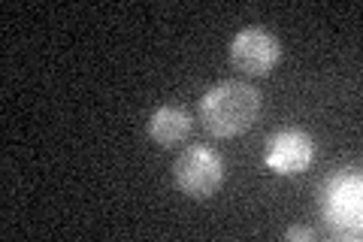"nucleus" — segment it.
I'll use <instances>...</instances> for the list:
<instances>
[{
  "instance_id": "6",
  "label": "nucleus",
  "mask_w": 363,
  "mask_h": 242,
  "mask_svg": "<svg viewBox=\"0 0 363 242\" xmlns=\"http://www.w3.org/2000/svg\"><path fill=\"white\" fill-rule=\"evenodd\" d=\"M191 128H194V124H191V115L179 106H157L149 115V136L164 148H173L182 140H188Z\"/></svg>"
},
{
  "instance_id": "3",
  "label": "nucleus",
  "mask_w": 363,
  "mask_h": 242,
  "mask_svg": "<svg viewBox=\"0 0 363 242\" xmlns=\"http://www.w3.org/2000/svg\"><path fill=\"white\" fill-rule=\"evenodd\" d=\"M321 209H324V218L336 230L357 236L360 233V172H351V170L336 172L324 185Z\"/></svg>"
},
{
  "instance_id": "5",
  "label": "nucleus",
  "mask_w": 363,
  "mask_h": 242,
  "mask_svg": "<svg viewBox=\"0 0 363 242\" xmlns=\"http://www.w3.org/2000/svg\"><path fill=\"white\" fill-rule=\"evenodd\" d=\"M315 158V143L306 131L297 128H288V131H279L267 140L264 148V160L272 172L279 176H297V172L309 170Z\"/></svg>"
},
{
  "instance_id": "1",
  "label": "nucleus",
  "mask_w": 363,
  "mask_h": 242,
  "mask_svg": "<svg viewBox=\"0 0 363 242\" xmlns=\"http://www.w3.org/2000/svg\"><path fill=\"white\" fill-rule=\"evenodd\" d=\"M260 115V91L240 79H227L200 97V121L212 136H242Z\"/></svg>"
},
{
  "instance_id": "2",
  "label": "nucleus",
  "mask_w": 363,
  "mask_h": 242,
  "mask_svg": "<svg viewBox=\"0 0 363 242\" xmlns=\"http://www.w3.org/2000/svg\"><path fill=\"white\" fill-rule=\"evenodd\" d=\"M176 188L191 200H209L224 182V160L209 145H188L173 160Z\"/></svg>"
},
{
  "instance_id": "4",
  "label": "nucleus",
  "mask_w": 363,
  "mask_h": 242,
  "mask_svg": "<svg viewBox=\"0 0 363 242\" xmlns=\"http://www.w3.org/2000/svg\"><path fill=\"white\" fill-rule=\"evenodd\" d=\"M230 61L245 76H267L281 61V43L267 28H242L230 40Z\"/></svg>"
},
{
  "instance_id": "7",
  "label": "nucleus",
  "mask_w": 363,
  "mask_h": 242,
  "mask_svg": "<svg viewBox=\"0 0 363 242\" xmlns=\"http://www.w3.org/2000/svg\"><path fill=\"white\" fill-rule=\"evenodd\" d=\"M285 236L288 239H315V230L312 227H291Z\"/></svg>"
}]
</instances>
